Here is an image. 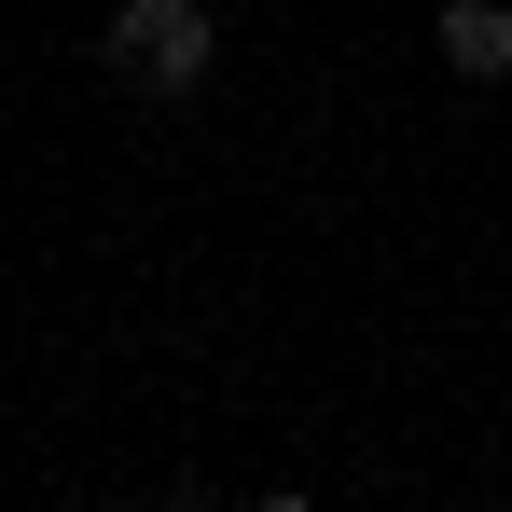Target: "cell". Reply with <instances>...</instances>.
I'll list each match as a JSON object with an SVG mask.
<instances>
[{
  "label": "cell",
  "instance_id": "6da1fadb",
  "mask_svg": "<svg viewBox=\"0 0 512 512\" xmlns=\"http://www.w3.org/2000/svg\"><path fill=\"white\" fill-rule=\"evenodd\" d=\"M208 56H222V14H208V0H125V14H111V70L153 84V97H194Z\"/></svg>",
  "mask_w": 512,
  "mask_h": 512
},
{
  "label": "cell",
  "instance_id": "7a4b0ae2",
  "mask_svg": "<svg viewBox=\"0 0 512 512\" xmlns=\"http://www.w3.org/2000/svg\"><path fill=\"white\" fill-rule=\"evenodd\" d=\"M443 70L457 84H512V0H443Z\"/></svg>",
  "mask_w": 512,
  "mask_h": 512
}]
</instances>
